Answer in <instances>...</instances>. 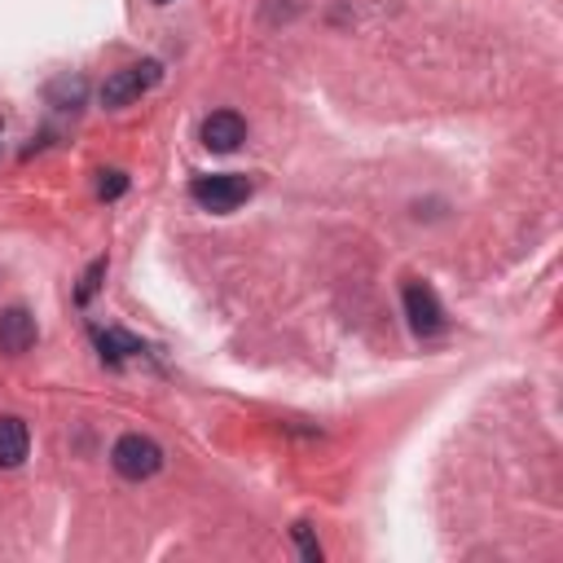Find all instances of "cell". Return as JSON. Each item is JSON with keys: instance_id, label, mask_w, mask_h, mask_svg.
<instances>
[{"instance_id": "obj_1", "label": "cell", "mask_w": 563, "mask_h": 563, "mask_svg": "<svg viewBox=\"0 0 563 563\" xmlns=\"http://www.w3.org/2000/svg\"><path fill=\"white\" fill-rule=\"evenodd\" d=\"M110 462H114V471H119L123 479H150V475L163 466V449H158L150 435L128 431V435H119V440H114Z\"/></svg>"}, {"instance_id": "obj_2", "label": "cell", "mask_w": 563, "mask_h": 563, "mask_svg": "<svg viewBox=\"0 0 563 563\" xmlns=\"http://www.w3.org/2000/svg\"><path fill=\"white\" fill-rule=\"evenodd\" d=\"M189 194H194V202H198V207H207V211H233L238 202H246V198H251V180H246V176H238V172L194 176Z\"/></svg>"}, {"instance_id": "obj_3", "label": "cell", "mask_w": 563, "mask_h": 563, "mask_svg": "<svg viewBox=\"0 0 563 563\" xmlns=\"http://www.w3.org/2000/svg\"><path fill=\"white\" fill-rule=\"evenodd\" d=\"M163 79V70H158V62H141V66H123V70H114L106 84H101V101L106 106H128V101H136L141 92H150L154 84Z\"/></svg>"}, {"instance_id": "obj_4", "label": "cell", "mask_w": 563, "mask_h": 563, "mask_svg": "<svg viewBox=\"0 0 563 563\" xmlns=\"http://www.w3.org/2000/svg\"><path fill=\"white\" fill-rule=\"evenodd\" d=\"M405 317L413 325V334H435L444 325V308L435 299V290L427 282H409L405 286Z\"/></svg>"}, {"instance_id": "obj_5", "label": "cell", "mask_w": 563, "mask_h": 563, "mask_svg": "<svg viewBox=\"0 0 563 563\" xmlns=\"http://www.w3.org/2000/svg\"><path fill=\"white\" fill-rule=\"evenodd\" d=\"M242 141H246V123H242V114H233V110H216V114L202 119V145H207L211 154H233Z\"/></svg>"}, {"instance_id": "obj_6", "label": "cell", "mask_w": 563, "mask_h": 563, "mask_svg": "<svg viewBox=\"0 0 563 563\" xmlns=\"http://www.w3.org/2000/svg\"><path fill=\"white\" fill-rule=\"evenodd\" d=\"M35 317L26 308H4L0 312V352L4 356H22L31 343H35Z\"/></svg>"}, {"instance_id": "obj_7", "label": "cell", "mask_w": 563, "mask_h": 563, "mask_svg": "<svg viewBox=\"0 0 563 563\" xmlns=\"http://www.w3.org/2000/svg\"><path fill=\"white\" fill-rule=\"evenodd\" d=\"M26 449H31L26 422L13 418V413H4V418H0V466H4V471L22 466V462H26Z\"/></svg>"}, {"instance_id": "obj_8", "label": "cell", "mask_w": 563, "mask_h": 563, "mask_svg": "<svg viewBox=\"0 0 563 563\" xmlns=\"http://www.w3.org/2000/svg\"><path fill=\"white\" fill-rule=\"evenodd\" d=\"M97 347H101V356L114 365V361H123V356L141 352V339H132L128 330H101V334H97Z\"/></svg>"}, {"instance_id": "obj_9", "label": "cell", "mask_w": 563, "mask_h": 563, "mask_svg": "<svg viewBox=\"0 0 563 563\" xmlns=\"http://www.w3.org/2000/svg\"><path fill=\"white\" fill-rule=\"evenodd\" d=\"M101 273H106V260H92V268H88V273H84V282H79V303H88V299L97 295Z\"/></svg>"}, {"instance_id": "obj_10", "label": "cell", "mask_w": 563, "mask_h": 563, "mask_svg": "<svg viewBox=\"0 0 563 563\" xmlns=\"http://www.w3.org/2000/svg\"><path fill=\"white\" fill-rule=\"evenodd\" d=\"M128 189V176L123 172H101V180H97V194L101 198H119Z\"/></svg>"}, {"instance_id": "obj_11", "label": "cell", "mask_w": 563, "mask_h": 563, "mask_svg": "<svg viewBox=\"0 0 563 563\" xmlns=\"http://www.w3.org/2000/svg\"><path fill=\"white\" fill-rule=\"evenodd\" d=\"M295 541H299V554H303L308 563H317V559H321V545L312 541V532H308V523H295Z\"/></svg>"}, {"instance_id": "obj_12", "label": "cell", "mask_w": 563, "mask_h": 563, "mask_svg": "<svg viewBox=\"0 0 563 563\" xmlns=\"http://www.w3.org/2000/svg\"><path fill=\"white\" fill-rule=\"evenodd\" d=\"M154 4H172V0H154Z\"/></svg>"}, {"instance_id": "obj_13", "label": "cell", "mask_w": 563, "mask_h": 563, "mask_svg": "<svg viewBox=\"0 0 563 563\" xmlns=\"http://www.w3.org/2000/svg\"><path fill=\"white\" fill-rule=\"evenodd\" d=\"M0 136H4V123H0Z\"/></svg>"}]
</instances>
